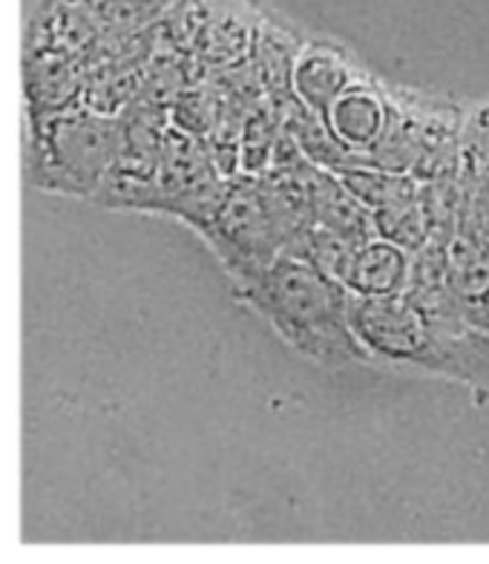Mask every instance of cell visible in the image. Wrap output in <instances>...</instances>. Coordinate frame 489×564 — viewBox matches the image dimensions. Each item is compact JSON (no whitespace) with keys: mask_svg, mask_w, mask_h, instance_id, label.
<instances>
[{"mask_svg":"<svg viewBox=\"0 0 489 564\" xmlns=\"http://www.w3.org/2000/svg\"><path fill=\"white\" fill-rule=\"evenodd\" d=\"M351 328L371 364L489 389V337L460 317L449 285L401 297H351Z\"/></svg>","mask_w":489,"mask_h":564,"instance_id":"1","label":"cell"},{"mask_svg":"<svg viewBox=\"0 0 489 564\" xmlns=\"http://www.w3.org/2000/svg\"><path fill=\"white\" fill-rule=\"evenodd\" d=\"M291 349L326 369L371 364L351 328V294L308 260L280 253L251 280L230 285Z\"/></svg>","mask_w":489,"mask_h":564,"instance_id":"2","label":"cell"},{"mask_svg":"<svg viewBox=\"0 0 489 564\" xmlns=\"http://www.w3.org/2000/svg\"><path fill=\"white\" fill-rule=\"evenodd\" d=\"M121 148V121L82 105L30 116L26 178L37 191L96 199Z\"/></svg>","mask_w":489,"mask_h":564,"instance_id":"3","label":"cell"},{"mask_svg":"<svg viewBox=\"0 0 489 564\" xmlns=\"http://www.w3.org/2000/svg\"><path fill=\"white\" fill-rule=\"evenodd\" d=\"M392 89L363 75L326 112L328 133L360 164H369L392 127Z\"/></svg>","mask_w":489,"mask_h":564,"instance_id":"4","label":"cell"},{"mask_svg":"<svg viewBox=\"0 0 489 564\" xmlns=\"http://www.w3.org/2000/svg\"><path fill=\"white\" fill-rule=\"evenodd\" d=\"M105 30L78 0H37L26 23V58L89 61Z\"/></svg>","mask_w":489,"mask_h":564,"instance_id":"5","label":"cell"},{"mask_svg":"<svg viewBox=\"0 0 489 564\" xmlns=\"http://www.w3.org/2000/svg\"><path fill=\"white\" fill-rule=\"evenodd\" d=\"M363 69L357 67L340 46H328L323 41H308L303 44L294 64V78H291V93L305 110L326 119V112L337 98L363 78Z\"/></svg>","mask_w":489,"mask_h":564,"instance_id":"6","label":"cell"},{"mask_svg":"<svg viewBox=\"0 0 489 564\" xmlns=\"http://www.w3.org/2000/svg\"><path fill=\"white\" fill-rule=\"evenodd\" d=\"M409 282H412V251L374 237L355 248L343 276V289L351 297L389 300L406 294Z\"/></svg>","mask_w":489,"mask_h":564,"instance_id":"7","label":"cell"},{"mask_svg":"<svg viewBox=\"0 0 489 564\" xmlns=\"http://www.w3.org/2000/svg\"><path fill=\"white\" fill-rule=\"evenodd\" d=\"M308 210H312L314 228H323L334 237L349 239L363 246L378 237L371 214L351 196V191L343 185V178L332 171L314 167L308 176Z\"/></svg>","mask_w":489,"mask_h":564,"instance_id":"8","label":"cell"},{"mask_svg":"<svg viewBox=\"0 0 489 564\" xmlns=\"http://www.w3.org/2000/svg\"><path fill=\"white\" fill-rule=\"evenodd\" d=\"M446 285L458 305L460 317L475 332L489 337V257L464 239H455L449 248Z\"/></svg>","mask_w":489,"mask_h":564,"instance_id":"9","label":"cell"},{"mask_svg":"<svg viewBox=\"0 0 489 564\" xmlns=\"http://www.w3.org/2000/svg\"><path fill=\"white\" fill-rule=\"evenodd\" d=\"M458 239L489 257V185L464 167V199H460Z\"/></svg>","mask_w":489,"mask_h":564,"instance_id":"10","label":"cell"},{"mask_svg":"<svg viewBox=\"0 0 489 564\" xmlns=\"http://www.w3.org/2000/svg\"><path fill=\"white\" fill-rule=\"evenodd\" d=\"M460 148H464V167L489 185V101L467 116Z\"/></svg>","mask_w":489,"mask_h":564,"instance_id":"11","label":"cell"},{"mask_svg":"<svg viewBox=\"0 0 489 564\" xmlns=\"http://www.w3.org/2000/svg\"><path fill=\"white\" fill-rule=\"evenodd\" d=\"M130 3H135V7H141V9H148L150 15L164 18L173 7H176L178 0H130Z\"/></svg>","mask_w":489,"mask_h":564,"instance_id":"12","label":"cell"}]
</instances>
